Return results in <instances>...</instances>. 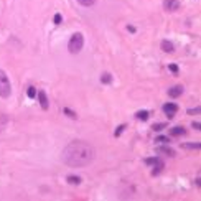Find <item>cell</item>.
Returning a JSON list of instances; mask_svg holds the SVG:
<instances>
[{
  "instance_id": "cell-2",
  "label": "cell",
  "mask_w": 201,
  "mask_h": 201,
  "mask_svg": "<svg viewBox=\"0 0 201 201\" xmlns=\"http://www.w3.org/2000/svg\"><path fill=\"white\" fill-rule=\"evenodd\" d=\"M83 46H84V36L81 35V33H74V35L71 36L69 43H68V50H69V53L76 55V53H79L81 50H83Z\"/></svg>"
},
{
  "instance_id": "cell-21",
  "label": "cell",
  "mask_w": 201,
  "mask_h": 201,
  "mask_svg": "<svg viewBox=\"0 0 201 201\" xmlns=\"http://www.w3.org/2000/svg\"><path fill=\"white\" fill-rule=\"evenodd\" d=\"M155 142H158V144H168V139H166V137H158Z\"/></svg>"
},
{
  "instance_id": "cell-18",
  "label": "cell",
  "mask_w": 201,
  "mask_h": 201,
  "mask_svg": "<svg viewBox=\"0 0 201 201\" xmlns=\"http://www.w3.org/2000/svg\"><path fill=\"white\" fill-rule=\"evenodd\" d=\"M63 112H64V114H68V115H69L71 119H76V114H74V112H71V111H69L68 107H64V109H63Z\"/></svg>"
},
{
  "instance_id": "cell-3",
  "label": "cell",
  "mask_w": 201,
  "mask_h": 201,
  "mask_svg": "<svg viewBox=\"0 0 201 201\" xmlns=\"http://www.w3.org/2000/svg\"><path fill=\"white\" fill-rule=\"evenodd\" d=\"M12 94V84H10V79L8 76L5 74V71H2L0 69V97H10Z\"/></svg>"
},
{
  "instance_id": "cell-15",
  "label": "cell",
  "mask_w": 201,
  "mask_h": 201,
  "mask_svg": "<svg viewBox=\"0 0 201 201\" xmlns=\"http://www.w3.org/2000/svg\"><path fill=\"white\" fill-rule=\"evenodd\" d=\"M26 94H28V97H30V99L36 97V89L33 88V86H30V88H28V91H26Z\"/></svg>"
},
{
  "instance_id": "cell-16",
  "label": "cell",
  "mask_w": 201,
  "mask_h": 201,
  "mask_svg": "<svg viewBox=\"0 0 201 201\" xmlns=\"http://www.w3.org/2000/svg\"><path fill=\"white\" fill-rule=\"evenodd\" d=\"M77 2H79L83 7H91V5H94L96 0H77Z\"/></svg>"
},
{
  "instance_id": "cell-22",
  "label": "cell",
  "mask_w": 201,
  "mask_h": 201,
  "mask_svg": "<svg viewBox=\"0 0 201 201\" xmlns=\"http://www.w3.org/2000/svg\"><path fill=\"white\" fill-rule=\"evenodd\" d=\"M168 69H170L171 73H175V74L178 73V66H176V64H170V66H168Z\"/></svg>"
},
{
  "instance_id": "cell-10",
  "label": "cell",
  "mask_w": 201,
  "mask_h": 201,
  "mask_svg": "<svg viewBox=\"0 0 201 201\" xmlns=\"http://www.w3.org/2000/svg\"><path fill=\"white\" fill-rule=\"evenodd\" d=\"M162 50H163V51L165 53H173L175 51V46H173V45H171L170 41H162Z\"/></svg>"
},
{
  "instance_id": "cell-9",
  "label": "cell",
  "mask_w": 201,
  "mask_h": 201,
  "mask_svg": "<svg viewBox=\"0 0 201 201\" xmlns=\"http://www.w3.org/2000/svg\"><path fill=\"white\" fill-rule=\"evenodd\" d=\"M157 152H158V153H165V155H168V157H175V150H171L170 147H158Z\"/></svg>"
},
{
  "instance_id": "cell-8",
  "label": "cell",
  "mask_w": 201,
  "mask_h": 201,
  "mask_svg": "<svg viewBox=\"0 0 201 201\" xmlns=\"http://www.w3.org/2000/svg\"><path fill=\"white\" fill-rule=\"evenodd\" d=\"M152 165H153V170H152V173H153V175H158L160 171H162V168H163V162H162L160 158H155V162L152 163Z\"/></svg>"
},
{
  "instance_id": "cell-20",
  "label": "cell",
  "mask_w": 201,
  "mask_h": 201,
  "mask_svg": "<svg viewBox=\"0 0 201 201\" xmlns=\"http://www.w3.org/2000/svg\"><path fill=\"white\" fill-rule=\"evenodd\" d=\"M61 20H63V17L59 15V13H56V15H55V25H59Z\"/></svg>"
},
{
  "instance_id": "cell-25",
  "label": "cell",
  "mask_w": 201,
  "mask_h": 201,
  "mask_svg": "<svg viewBox=\"0 0 201 201\" xmlns=\"http://www.w3.org/2000/svg\"><path fill=\"white\" fill-rule=\"evenodd\" d=\"M193 129L200 130V122H193Z\"/></svg>"
},
{
  "instance_id": "cell-13",
  "label": "cell",
  "mask_w": 201,
  "mask_h": 201,
  "mask_svg": "<svg viewBox=\"0 0 201 201\" xmlns=\"http://www.w3.org/2000/svg\"><path fill=\"white\" fill-rule=\"evenodd\" d=\"M101 81H102L104 84H111L112 83V76H111L109 73H104L102 76H101Z\"/></svg>"
},
{
  "instance_id": "cell-4",
  "label": "cell",
  "mask_w": 201,
  "mask_h": 201,
  "mask_svg": "<svg viewBox=\"0 0 201 201\" xmlns=\"http://www.w3.org/2000/svg\"><path fill=\"white\" fill-rule=\"evenodd\" d=\"M163 112L166 114V117H168V119H173V117H175V114L178 112V106L173 104V102H168V104L163 106Z\"/></svg>"
},
{
  "instance_id": "cell-17",
  "label": "cell",
  "mask_w": 201,
  "mask_h": 201,
  "mask_svg": "<svg viewBox=\"0 0 201 201\" xmlns=\"http://www.w3.org/2000/svg\"><path fill=\"white\" fill-rule=\"evenodd\" d=\"M183 147H185V149H196V150H198L201 145L200 144H186V145H183Z\"/></svg>"
},
{
  "instance_id": "cell-12",
  "label": "cell",
  "mask_w": 201,
  "mask_h": 201,
  "mask_svg": "<svg viewBox=\"0 0 201 201\" xmlns=\"http://www.w3.org/2000/svg\"><path fill=\"white\" fill-rule=\"evenodd\" d=\"M68 183H69V185H79V183H81V178H79V176H74V175H69L68 176Z\"/></svg>"
},
{
  "instance_id": "cell-23",
  "label": "cell",
  "mask_w": 201,
  "mask_h": 201,
  "mask_svg": "<svg viewBox=\"0 0 201 201\" xmlns=\"http://www.w3.org/2000/svg\"><path fill=\"white\" fill-rule=\"evenodd\" d=\"M124 129H125V125H120V127H119V129L115 130V135H120V134H122V130H124Z\"/></svg>"
},
{
  "instance_id": "cell-6",
  "label": "cell",
  "mask_w": 201,
  "mask_h": 201,
  "mask_svg": "<svg viewBox=\"0 0 201 201\" xmlns=\"http://www.w3.org/2000/svg\"><path fill=\"white\" fill-rule=\"evenodd\" d=\"M38 101H40V106H41L45 111L50 107V104H48V97H46V93H45V91H38Z\"/></svg>"
},
{
  "instance_id": "cell-14",
  "label": "cell",
  "mask_w": 201,
  "mask_h": 201,
  "mask_svg": "<svg viewBox=\"0 0 201 201\" xmlns=\"http://www.w3.org/2000/svg\"><path fill=\"white\" fill-rule=\"evenodd\" d=\"M135 117L139 119V120H149V112L147 111H140V112H137Z\"/></svg>"
},
{
  "instance_id": "cell-26",
  "label": "cell",
  "mask_w": 201,
  "mask_h": 201,
  "mask_svg": "<svg viewBox=\"0 0 201 201\" xmlns=\"http://www.w3.org/2000/svg\"><path fill=\"white\" fill-rule=\"evenodd\" d=\"M188 112H190V114H195V112H200V109H190V111H188Z\"/></svg>"
},
{
  "instance_id": "cell-5",
  "label": "cell",
  "mask_w": 201,
  "mask_h": 201,
  "mask_svg": "<svg viewBox=\"0 0 201 201\" xmlns=\"http://www.w3.org/2000/svg\"><path fill=\"white\" fill-rule=\"evenodd\" d=\"M163 7H165L168 12H176L180 8V2H178V0H165V2H163Z\"/></svg>"
},
{
  "instance_id": "cell-24",
  "label": "cell",
  "mask_w": 201,
  "mask_h": 201,
  "mask_svg": "<svg viewBox=\"0 0 201 201\" xmlns=\"http://www.w3.org/2000/svg\"><path fill=\"white\" fill-rule=\"evenodd\" d=\"M155 158H157V157H155ZM155 158H147L145 160V163H147V165H152V163L155 162Z\"/></svg>"
},
{
  "instance_id": "cell-11",
  "label": "cell",
  "mask_w": 201,
  "mask_h": 201,
  "mask_svg": "<svg viewBox=\"0 0 201 201\" xmlns=\"http://www.w3.org/2000/svg\"><path fill=\"white\" fill-rule=\"evenodd\" d=\"M170 134L175 135V137H180V135H185L186 134V130L183 129V127H173V129L170 130Z\"/></svg>"
},
{
  "instance_id": "cell-1",
  "label": "cell",
  "mask_w": 201,
  "mask_h": 201,
  "mask_svg": "<svg viewBox=\"0 0 201 201\" xmlns=\"http://www.w3.org/2000/svg\"><path fill=\"white\" fill-rule=\"evenodd\" d=\"M94 155L96 152L93 145L83 140H74L71 144H68L63 150V162L68 166H86L93 163Z\"/></svg>"
},
{
  "instance_id": "cell-19",
  "label": "cell",
  "mask_w": 201,
  "mask_h": 201,
  "mask_svg": "<svg viewBox=\"0 0 201 201\" xmlns=\"http://www.w3.org/2000/svg\"><path fill=\"white\" fill-rule=\"evenodd\" d=\"M165 129V124H155L153 125V130H157V132H160V130Z\"/></svg>"
},
{
  "instance_id": "cell-7",
  "label": "cell",
  "mask_w": 201,
  "mask_h": 201,
  "mask_svg": "<svg viewBox=\"0 0 201 201\" xmlns=\"http://www.w3.org/2000/svg\"><path fill=\"white\" fill-rule=\"evenodd\" d=\"M181 94H183V88H181V86H173L171 89H168V96L173 97V99L181 96Z\"/></svg>"
}]
</instances>
